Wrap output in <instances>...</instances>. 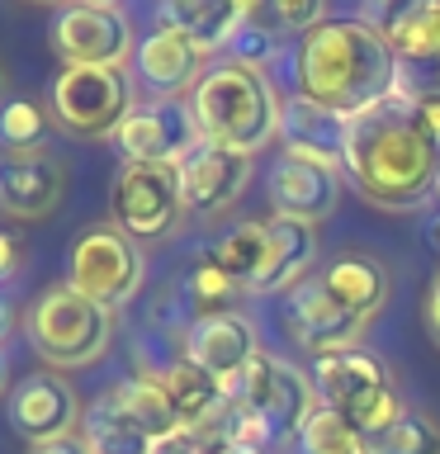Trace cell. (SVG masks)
Wrapping results in <instances>:
<instances>
[{
  "instance_id": "1",
  "label": "cell",
  "mask_w": 440,
  "mask_h": 454,
  "mask_svg": "<svg viewBox=\"0 0 440 454\" xmlns=\"http://www.w3.org/2000/svg\"><path fill=\"white\" fill-rule=\"evenodd\" d=\"M341 176L360 190L369 204L412 213L436 199L440 180V147L421 123V109L389 95L383 105L355 114L346 128Z\"/></svg>"
},
{
  "instance_id": "2",
  "label": "cell",
  "mask_w": 440,
  "mask_h": 454,
  "mask_svg": "<svg viewBox=\"0 0 440 454\" xmlns=\"http://www.w3.org/2000/svg\"><path fill=\"white\" fill-rule=\"evenodd\" d=\"M393 90L397 48L365 14H332L294 43V99L355 119Z\"/></svg>"
},
{
  "instance_id": "3",
  "label": "cell",
  "mask_w": 440,
  "mask_h": 454,
  "mask_svg": "<svg viewBox=\"0 0 440 454\" xmlns=\"http://www.w3.org/2000/svg\"><path fill=\"white\" fill-rule=\"evenodd\" d=\"M284 105L279 85L265 76V67L251 62H213L204 81L190 95V114L204 142H218L227 152H241L255 161V152L275 147L284 133Z\"/></svg>"
},
{
  "instance_id": "4",
  "label": "cell",
  "mask_w": 440,
  "mask_h": 454,
  "mask_svg": "<svg viewBox=\"0 0 440 454\" xmlns=\"http://www.w3.org/2000/svg\"><path fill=\"white\" fill-rule=\"evenodd\" d=\"M28 340L52 369H85L105 360L114 340V312L90 303L71 284H48L28 308Z\"/></svg>"
},
{
  "instance_id": "5",
  "label": "cell",
  "mask_w": 440,
  "mask_h": 454,
  "mask_svg": "<svg viewBox=\"0 0 440 454\" xmlns=\"http://www.w3.org/2000/svg\"><path fill=\"white\" fill-rule=\"evenodd\" d=\"M308 374H312V388H318V403L332 407L336 417H346L360 435L374 431V426H389L403 411V397H397L389 369L365 346L318 355Z\"/></svg>"
},
{
  "instance_id": "6",
  "label": "cell",
  "mask_w": 440,
  "mask_h": 454,
  "mask_svg": "<svg viewBox=\"0 0 440 454\" xmlns=\"http://www.w3.org/2000/svg\"><path fill=\"white\" fill-rule=\"evenodd\" d=\"M232 397H237L247 411H255V417H261V426L270 431V450L298 445V435H303L308 417L322 407L308 369H298L294 360L270 355V350H261V355L251 360V369L237 379Z\"/></svg>"
},
{
  "instance_id": "7",
  "label": "cell",
  "mask_w": 440,
  "mask_h": 454,
  "mask_svg": "<svg viewBox=\"0 0 440 454\" xmlns=\"http://www.w3.org/2000/svg\"><path fill=\"white\" fill-rule=\"evenodd\" d=\"M142 279H147V261H142L138 241L119 232L114 223H95L71 241L67 255V284L76 294H85L99 308H123L133 303Z\"/></svg>"
},
{
  "instance_id": "8",
  "label": "cell",
  "mask_w": 440,
  "mask_h": 454,
  "mask_svg": "<svg viewBox=\"0 0 440 454\" xmlns=\"http://www.w3.org/2000/svg\"><path fill=\"white\" fill-rule=\"evenodd\" d=\"M52 114L71 137H114L133 114L123 67H62L52 81Z\"/></svg>"
},
{
  "instance_id": "9",
  "label": "cell",
  "mask_w": 440,
  "mask_h": 454,
  "mask_svg": "<svg viewBox=\"0 0 440 454\" xmlns=\"http://www.w3.org/2000/svg\"><path fill=\"white\" fill-rule=\"evenodd\" d=\"M109 213L114 227L128 232L133 241H156L170 237L176 223L185 218V190H180V166H142L123 161L109 190Z\"/></svg>"
},
{
  "instance_id": "10",
  "label": "cell",
  "mask_w": 440,
  "mask_h": 454,
  "mask_svg": "<svg viewBox=\"0 0 440 454\" xmlns=\"http://www.w3.org/2000/svg\"><path fill=\"white\" fill-rule=\"evenodd\" d=\"M199 142L204 137L194 128L190 99H147V105H133V114L114 133V147L123 152V161H142V166H180Z\"/></svg>"
},
{
  "instance_id": "11",
  "label": "cell",
  "mask_w": 440,
  "mask_h": 454,
  "mask_svg": "<svg viewBox=\"0 0 440 454\" xmlns=\"http://www.w3.org/2000/svg\"><path fill=\"white\" fill-rule=\"evenodd\" d=\"M284 322H289V336L312 355V360H318V355H336V350H355L365 340V326H369L365 312H355L350 303H341V298L326 289L318 275H308L289 294V312H284Z\"/></svg>"
},
{
  "instance_id": "12",
  "label": "cell",
  "mask_w": 440,
  "mask_h": 454,
  "mask_svg": "<svg viewBox=\"0 0 440 454\" xmlns=\"http://www.w3.org/2000/svg\"><path fill=\"white\" fill-rule=\"evenodd\" d=\"M67 194V166L48 142L38 147H0V208L20 223L52 218Z\"/></svg>"
},
{
  "instance_id": "13",
  "label": "cell",
  "mask_w": 440,
  "mask_h": 454,
  "mask_svg": "<svg viewBox=\"0 0 440 454\" xmlns=\"http://www.w3.org/2000/svg\"><path fill=\"white\" fill-rule=\"evenodd\" d=\"M52 48L67 67H128L138 43L123 10L67 5L52 20Z\"/></svg>"
},
{
  "instance_id": "14",
  "label": "cell",
  "mask_w": 440,
  "mask_h": 454,
  "mask_svg": "<svg viewBox=\"0 0 440 454\" xmlns=\"http://www.w3.org/2000/svg\"><path fill=\"white\" fill-rule=\"evenodd\" d=\"M81 397L76 388L43 369V374H28L10 388V426L20 431L28 445H48V440H62V435H76L81 426Z\"/></svg>"
},
{
  "instance_id": "15",
  "label": "cell",
  "mask_w": 440,
  "mask_h": 454,
  "mask_svg": "<svg viewBox=\"0 0 440 454\" xmlns=\"http://www.w3.org/2000/svg\"><path fill=\"white\" fill-rule=\"evenodd\" d=\"M208 57H213V52L199 48V43L185 34V28L156 24L152 34L138 43L133 67H138L142 85H147L156 99H185V95H194L199 81H204Z\"/></svg>"
},
{
  "instance_id": "16",
  "label": "cell",
  "mask_w": 440,
  "mask_h": 454,
  "mask_svg": "<svg viewBox=\"0 0 440 454\" xmlns=\"http://www.w3.org/2000/svg\"><path fill=\"white\" fill-rule=\"evenodd\" d=\"M251 156L227 152L218 142H199V147L180 161V190H185V208L199 218H223L227 208L247 194L251 184Z\"/></svg>"
},
{
  "instance_id": "17",
  "label": "cell",
  "mask_w": 440,
  "mask_h": 454,
  "mask_svg": "<svg viewBox=\"0 0 440 454\" xmlns=\"http://www.w3.org/2000/svg\"><path fill=\"white\" fill-rule=\"evenodd\" d=\"M261 355V332L247 312H223V317H204L185 336V360H194L204 374H213L227 393L237 388V379L251 369Z\"/></svg>"
},
{
  "instance_id": "18",
  "label": "cell",
  "mask_w": 440,
  "mask_h": 454,
  "mask_svg": "<svg viewBox=\"0 0 440 454\" xmlns=\"http://www.w3.org/2000/svg\"><path fill=\"white\" fill-rule=\"evenodd\" d=\"M341 170L322 161H303V156H279L270 170V208L279 218L318 227L336 213L341 204Z\"/></svg>"
},
{
  "instance_id": "19",
  "label": "cell",
  "mask_w": 440,
  "mask_h": 454,
  "mask_svg": "<svg viewBox=\"0 0 440 454\" xmlns=\"http://www.w3.org/2000/svg\"><path fill=\"white\" fill-rule=\"evenodd\" d=\"M270 227V247H265V270L255 279L251 294H294L298 284L312 275L318 261V227L294 223V218H265Z\"/></svg>"
},
{
  "instance_id": "20",
  "label": "cell",
  "mask_w": 440,
  "mask_h": 454,
  "mask_svg": "<svg viewBox=\"0 0 440 454\" xmlns=\"http://www.w3.org/2000/svg\"><path fill=\"white\" fill-rule=\"evenodd\" d=\"M346 128L350 119H341L332 109H318L308 99H289L284 105V156H303V161H322L341 170V152H346Z\"/></svg>"
},
{
  "instance_id": "21",
  "label": "cell",
  "mask_w": 440,
  "mask_h": 454,
  "mask_svg": "<svg viewBox=\"0 0 440 454\" xmlns=\"http://www.w3.org/2000/svg\"><path fill=\"white\" fill-rule=\"evenodd\" d=\"M156 383L166 388V397H170V407H176V417L185 421V426H218V417H223V407H227V393L213 374H204L194 360H185V355H176L166 369H156L152 374Z\"/></svg>"
},
{
  "instance_id": "22",
  "label": "cell",
  "mask_w": 440,
  "mask_h": 454,
  "mask_svg": "<svg viewBox=\"0 0 440 454\" xmlns=\"http://www.w3.org/2000/svg\"><path fill=\"white\" fill-rule=\"evenodd\" d=\"M318 279L341 298V303H350L355 312H365L369 322L379 317L383 298H389V275H383V265L374 261V255H360V251L336 255L332 265L318 270Z\"/></svg>"
},
{
  "instance_id": "23",
  "label": "cell",
  "mask_w": 440,
  "mask_h": 454,
  "mask_svg": "<svg viewBox=\"0 0 440 454\" xmlns=\"http://www.w3.org/2000/svg\"><path fill=\"white\" fill-rule=\"evenodd\" d=\"M161 24H176L199 48L218 52V48H232L241 28V10L237 0H161Z\"/></svg>"
},
{
  "instance_id": "24",
  "label": "cell",
  "mask_w": 440,
  "mask_h": 454,
  "mask_svg": "<svg viewBox=\"0 0 440 454\" xmlns=\"http://www.w3.org/2000/svg\"><path fill=\"white\" fill-rule=\"evenodd\" d=\"M81 440L90 445V454H156V440L114 403V397H95L81 417Z\"/></svg>"
},
{
  "instance_id": "25",
  "label": "cell",
  "mask_w": 440,
  "mask_h": 454,
  "mask_svg": "<svg viewBox=\"0 0 440 454\" xmlns=\"http://www.w3.org/2000/svg\"><path fill=\"white\" fill-rule=\"evenodd\" d=\"M109 397L119 403L128 417H133L142 431H147L156 445H161L166 435H176L180 431V417H176V407H170V397H166V388L156 383L152 374H138V379H123V383H114L109 388Z\"/></svg>"
},
{
  "instance_id": "26",
  "label": "cell",
  "mask_w": 440,
  "mask_h": 454,
  "mask_svg": "<svg viewBox=\"0 0 440 454\" xmlns=\"http://www.w3.org/2000/svg\"><path fill=\"white\" fill-rule=\"evenodd\" d=\"M360 454H440V421L403 407L389 426L360 435Z\"/></svg>"
},
{
  "instance_id": "27",
  "label": "cell",
  "mask_w": 440,
  "mask_h": 454,
  "mask_svg": "<svg viewBox=\"0 0 440 454\" xmlns=\"http://www.w3.org/2000/svg\"><path fill=\"white\" fill-rule=\"evenodd\" d=\"M265 247H270V227L265 223H237V227H227V232L213 241L208 255L251 294L255 279H261V270H265Z\"/></svg>"
},
{
  "instance_id": "28",
  "label": "cell",
  "mask_w": 440,
  "mask_h": 454,
  "mask_svg": "<svg viewBox=\"0 0 440 454\" xmlns=\"http://www.w3.org/2000/svg\"><path fill=\"white\" fill-rule=\"evenodd\" d=\"M247 294L241 284L227 275V270L213 261V255L204 251L199 261L190 265V275H185V303H190L194 322L204 317H223V312H237V298Z\"/></svg>"
},
{
  "instance_id": "29",
  "label": "cell",
  "mask_w": 440,
  "mask_h": 454,
  "mask_svg": "<svg viewBox=\"0 0 440 454\" xmlns=\"http://www.w3.org/2000/svg\"><path fill=\"white\" fill-rule=\"evenodd\" d=\"M298 450L303 454H360V431L336 417L332 407H318L303 426V435H298Z\"/></svg>"
},
{
  "instance_id": "30",
  "label": "cell",
  "mask_w": 440,
  "mask_h": 454,
  "mask_svg": "<svg viewBox=\"0 0 440 454\" xmlns=\"http://www.w3.org/2000/svg\"><path fill=\"white\" fill-rule=\"evenodd\" d=\"M397 99L412 109H440V57H403L397 52Z\"/></svg>"
},
{
  "instance_id": "31",
  "label": "cell",
  "mask_w": 440,
  "mask_h": 454,
  "mask_svg": "<svg viewBox=\"0 0 440 454\" xmlns=\"http://www.w3.org/2000/svg\"><path fill=\"white\" fill-rule=\"evenodd\" d=\"M393 48L403 57H440V0H421L412 20L393 34Z\"/></svg>"
},
{
  "instance_id": "32",
  "label": "cell",
  "mask_w": 440,
  "mask_h": 454,
  "mask_svg": "<svg viewBox=\"0 0 440 454\" xmlns=\"http://www.w3.org/2000/svg\"><path fill=\"white\" fill-rule=\"evenodd\" d=\"M43 109L34 99H5V109H0V147H38L43 142Z\"/></svg>"
},
{
  "instance_id": "33",
  "label": "cell",
  "mask_w": 440,
  "mask_h": 454,
  "mask_svg": "<svg viewBox=\"0 0 440 454\" xmlns=\"http://www.w3.org/2000/svg\"><path fill=\"white\" fill-rule=\"evenodd\" d=\"M322 20H332V14H326V0H270V24H275L279 34L303 38L308 28H318Z\"/></svg>"
},
{
  "instance_id": "34",
  "label": "cell",
  "mask_w": 440,
  "mask_h": 454,
  "mask_svg": "<svg viewBox=\"0 0 440 454\" xmlns=\"http://www.w3.org/2000/svg\"><path fill=\"white\" fill-rule=\"evenodd\" d=\"M232 57L251 67H265L275 57V24H241L232 38Z\"/></svg>"
},
{
  "instance_id": "35",
  "label": "cell",
  "mask_w": 440,
  "mask_h": 454,
  "mask_svg": "<svg viewBox=\"0 0 440 454\" xmlns=\"http://www.w3.org/2000/svg\"><path fill=\"white\" fill-rule=\"evenodd\" d=\"M421 317H426V332H431V340L440 346V270H436L431 289H426V308H421Z\"/></svg>"
},
{
  "instance_id": "36",
  "label": "cell",
  "mask_w": 440,
  "mask_h": 454,
  "mask_svg": "<svg viewBox=\"0 0 440 454\" xmlns=\"http://www.w3.org/2000/svg\"><path fill=\"white\" fill-rule=\"evenodd\" d=\"M24 261V251H20V237H10V232H0V284H5L14 270H20Z\"/></svg>"
},
{
  "instance_id": "37",
  "label": "cell",
  "mask_w": 440,
  "mask_h": 454,
  "mask_svg": "<svg viewBox=\"0 0 440 454\" xmlns=\"http://www.w3.org/2000/svg\"><path fill=\"white\" fill-rule=\"evenodd\" d=\"M28 454H90L81 435H62V440H48V445H34Z\"/></svg>"
},
{
  "instance_id": "38",
  "label": "cell",
  "mask_w": 440,
  "mask_h": 454,
  "mask_svg": "<svg viewBox=\"0 0 440 454\" xmlns=\"http://www.w3.org/2000/svg\"><path fill=\"white\" fill-rule=\"evenodd\" d=\"M204 454H265V450H251V445H237V440H223V435H208Z\"/></svg>"
},
{
  "instance_id": "39",
  "label": "cell",
  "mask_w": 440,
  "mask_h": 454,
  "mask_svg": "<svg viewBox=\"0 0 440 454\" xmlns=\"http://www.w3.org/2000/svg\"><path fill=\"white\" fill-rule=\"evenodd\" d=\"M421 123H426V133H431V142L440 147V109H421Z\"/></svg>"
},
{
  "instance_id": "40",
  "label": "cell",
  "mask_w": 440,
  "mask_h": 454,
  "mask_svg": "<svg viewBox=\"0 0 440 454\" xmlns=\"http://www.w3.org/2000/svg\"><path fill=\"white\" fill-rule=\"evenodd\" d=\"M5 340H10V303L0 298V346H5Z\"/></svg>"
},
{
  "instance_id": "41",
  "label": "cell",
  "mask_w": 440,
  "mask_h": 454,
  "mask_svg": "<svg viewBox=\"0 0 440 454\" xmlns=\"http://www.w3.org/2000/svg\"><path fill=\"white\" fill-rule=\"evenodd\" d=\"M71 5H90V10H119L123 0H71Z\"/></svg>"
},
{
  "instance_id": "42",
  "label": "cell",
  "mask_w": 440,
  "mask_h": 454,
  "mask_svg": "<svg viewBox=\"0 0 440 454\" xmlns=\"http://www.w3.org/2000/svg\"><path fill=\"white\" fill-rule=\"evenodd\" d=\"M5 383H10V364H5V350H0V393H5Z\"/></svg>"
},
{
  "instance_id": "43",
  "label": "cell",
  "mask_w": 440,
  "mask_h": 454,
  "mask_svg": "<svg viewBox=\"0 0 440 454\" xmlns=\"http://www.w3.org/2000/svg\"><path fill=\"white\" fill-rule=\"evenodd\" d=\"M0 109H5V76H0Z\"/></svg>"
},
{
  "instance_id": "44",
  "label": "cell",
  "mask_w": 440,
  "mask_h": 454,
  "mask_svg": "<svg viewBox=\"0 0 440 454\" xmlns=\"http://www.w3.org/2000/svg\"><path fill=\"white\" fill-rule=\"evenodd\" d=\"M431 204H436V213H440V180H436V199H431Z\"/></svg>"
}]
</instances>
